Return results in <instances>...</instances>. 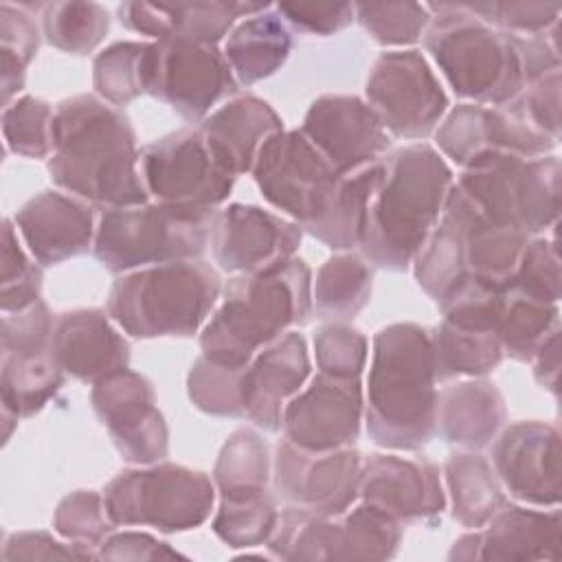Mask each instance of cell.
I'll return each mask as SVG.
<instances>
[{"label":"cell","mask_w":562,"mask_h":562,"mask_svg":"<svg viewBox=\"0 0 562 562\" xmlns=\"http://www.w3.org/2000/svg\"><path fill=\"white\" fill-rule=\"evenodd\" d=\"M428 331L437 382L454 378H485L505 358L496 331L465 329L443 318Z\"/></svg>","instance_id":"35"},{"label":"cell","mask_w":562,"mask_h":562,"mask_svg":"<svg viewBox=\"0 0 562 562\" xmlns=\"http://www.w3.org/2000/svg\"><path fill=\"white\" fill-rule=\"evenodd\" d=\"M358 498L400 525L432 522L448 505L439 468L426 457H362Z\"/></svg>","instance_id":"21"},{"label":"cell","mask_w":562,"mask_h":562,"mask_svg":"<svg viewBox=\"0 0 562 562\" xmlns=\"http://www.w3.org/2000/svg\"><path fill=\"white\" fill-rule=\"evenodd\" d=\"M382 176V160L340 178L325 213L307 231L331 250L360 248L367 209Z\"/></svg>","instance_id":"33"},{"label":"cell","mask_w":562,"mask_h":562,"mask_svg":"<svg viewBox=\"0 0 562 562\" xmlns=\"http://www.w3.org/2000/svg\"><path fill=\"white\" fill-rule=\"evenodd\" d=\"M277 501V494L270 490L252 496H220L211 529L231 549L266 544L281 512Z\"/></svg>","instance_id":"41"},{"label":"cell","mask_w":562,"mask_h":562,"mask_svg":"<svg viewBox=\"0 0 562 562\" xmlns=\"http://www.w3.org/2000/svg\"><path fill=\"white\" fill-rule=\"evenodd\" d=\"M437 373L430 331L391 323L375 331L364 386L369 439L386 450L417 452L437 435Z\"/></svg>","instance_id":"2"},{"label":"cell","mask_w":562,"mask_h":562,"mask_svg":"<svg viewBox=\"0 0 562 562\" xmlns=\"http://www.w3.org/2000/svg\"><path fill=\"white\" fill-rule=\"evenodd\" d=\"M443 479L452 518L465 529H483L507 503L505 487L492 461L479 450L452 452L446 459Z\"/></svg>","instance_id":"31"},{"label":"cell","mask_w":562,"mask_h":562,"mask_svg":"<svg viewBox=\"0 0 562 562\" xmlns=\"http://www.w3.org/2000/svg\"><path fill=\"white\" fill-rule=\"evenodd\" d=\"M505 303L507 290L470 279L463 285H459L452 294H448L439 303V310L443 321L457 327L496 331Z\"/></svg>","instance_id":"50"},{"label":"cell","mask_w":562,"mask_h":562,"mask_svg":"<svg viewBox=\"0 0 562 562\" xmlns=\"http://www.w3.org/2000/svg\"><path fill=\"white\" fill-rule=\"evenodd\" d=\"M356 20L380 46L402 50L415 44L430 24V11L419 2H358Z\"/></svg>","instance_id":"46"},{"label":"cell","mask_w":562,"mask_h":562,"mask_svg":"<svg viewBox=\"0 0 562 562\" xmlns=\"http://www.w3.org/2000/svg\"><path fill=\"white\" fill-rule=\"evenodd\" d=\"M215 213L162 202L105 209L97 220L92 252L114 274L202 259L211 244Z\"/></svg>","instance_id":"7"},{"label":"cell","mask_w":562,"mask_h":562,"mask_svg":"<svg viewBox=\"0 0 562 562\" xmlns=\"http://www.w3.org/2000/svg\"><path fill=\"white\" fill-rule=\"evenodd\" d=\"M312 316V270L294 257L257 274H235L202 327L204 356L244 367L252 356Z\"/></svg>","instance_id":"4"},{"label":"cell","mask_w":562,"mask_h":562,"mask_svg":"<svg viewBox=\"0 0 562 562\" xmlns=\"http://www.w3.org/2000/svg\"><path fill=\"white\" fill-rule=\"evenodd\" d=\"M42 266L22 246L20 233L13 220L2 222V283L0 307L2 314L24 310L40 301L42 292Z\"/></svg>","instance_id":"47"},{"label":"cell","mask_w":562,"mask_h":562,"mask_svg":"<svg viewBox=\"0 0 562 562\" xmlns=\"http://www.w3.org/2000/svg\"><path fill=\"white\" fill-rule=\"evenodd\" d=\"M560 327V307L507 290V303L496 325L503 353L516 362H531L538 347Z\"/></svg>","instance_id":"39"},{"label":"cell","mask_w":562,"mask_h":562,"mask_svg":"<svg viewBox=\"0 0 562 562\" xmlns=\"http://www.w3.org/2000/svg\"><path fill=\"white\" fill-rule=\"evenodd\" d=\"M274 9L288 26L321 37L340 33L356 20L351 2H279Z\"/></svg>","instance_id":"54"},{"label":"cell","mask_w":562,"mask_h":562,"mask_svg":"<svg viewBox=\"0 0 562 562\" xmlns=\"http://www.w3.org/2000/svg\"><path fill=\"white\" fill-rule=\"evenodd\" d=\"M237 90L239 83L220 46L187 40L147 44L145 94L162 101L184 121L202 123Z\"/></svg>","instance_id":"10"},{"label":"cell","mask_w":562,"mask_h":562,"mask_svg":"<svg viewBox=\"0 0 562 562\" xmlns=\"http://www.w3.org/2000/svg\"><path fill=\"white\" fill-rule=\"evenodd\" d=\"M292 31L272 4L239 20L224 40L222 53L237 83L248 88L281 70L292 53Z\"/></svg>","instance_id":"30"},{"label":"cell","mask_w":562,"mask_h":562,"mask_svg":"<svg viewBox=\"0 0 562 562\" xmlns=\"http://www.w3.org/2000/svg\"><path fill=\"white\" fill-rule=\"evenodd\" d=\"M402 527L395 518L360 501L336 516L331 562L391 560L397 555Z\"/></svg>","instance_id":"37"},{"label":"cell","mask_w":562,"mask_h":562,"mask_svg":"<svg viewBox=\"0 0 562 562\" xmlns=\"http://www.w3.org/2000/svg\"><path fill=\"white\" fill-rule=\"evenodd\" d=\"M13 224L40 266H57L86 255L94 246L97 217L92 204L66 191L46 189L26 200Z\"/></svg>","instance_id":"22"},{"label":"cell","mask_w":562,"mask_h":562,"mask_svg":"<svg viewBox=\"0 0 562 562\" xmlns=\"http://www.w3.org/2000/svg\"><path fill=\"white\" fill-rule=\"evenodd\" d=\"M116 323L97 307H81L55 316L50 353L66 375L94 384L130 364V342Z\"/></svg>","instance_id":"25"},{"label":"cell","mask_w":562,"mask_h":562,"mask_svg":"<svg viewBox=\"0 0 562 562\" xmlns=\"http://www.w3.org/2000/svg\"><path fill=\"white\" fill-rule=\"evenodd\" d=\"M220 165L237 180L250 173L263 143L283 130L277 110L257 94H235L200 125Z\"/></svg>","instance_id":"27"},{"label":"cell","mask_w":562,"mask_h":562,"mask_svg":"<svg viewBox=\"0 0 562 562\" xmlns=\"http://www.w3.org/2000/svg\"><path fill=\"white\" fill-rule=\"evenodd\" d=\"M364 101L389 136L417 143L435 134L450 105L439 77L417 48L382 53L369 70Z\"/></svg>","instance_id":"12"},{"label":"cell","mask_w":562,"mask_h":562,"mask_svg":"<svg viewBox=\"0 0 562 562\" xmlns=\"http://www.w3.org/2000/svg\"><path fill=\"white\" fill-rule=\"evenodd\" d=\"M487 26L512 35L544 33L560 22L558 2H463Z\"/></svg>","instance_id":"51"},{"label":"cell","mask_w":562,"mask_h":562,"mask_svg":"<svg viewBox=\"0 0 562 562\" xmlns=\"http://www.w3.org/2000/svg\"><path fill=\"white\" fill-rule=\"evenodd\" d=\"M454 187L492 222L536 237L558 224L560 158L512 154L483 158L454 178Z\"/></svg>","instance_id":"8"},{"label":"cell","mask_w":562,"mask_h":562,"mask_svg":"<svg viewBox=\"0 0 562 562\" xmlns=\"http://www.w3.org/2000/svg\"><path fill=\"white\" fill-rule=\"evenodd\" d=\"M220 272L202 261H171L121 274L108 296L110 318L132 338H191L222 296Z\"/></svg>","instance_id":"6"},{"label":"cell","mask_w":562,"mask_h":562,"mask_svg":"<svg viewBox=\"0 0 562 562\" xmlns=\"http://www.w3.org/2000/svg\"><path fill=\"white\" fill-rule=\"evenodd\" d=\"M492 446V465L505 492L533 507H558L562 494L560 430L540 419L503 426Z\"/></svg>","instance_id":"19"},{"label":"cell","mask_w":562,"mask_h":562,"mask_svg":"<svg viewBox=\"0 0 562 562\" xmlns=\"http://www.w3.org/2000/svg\"><path fill=\"white\" fill-rule=\"evenodd\" d=\"M272 457L268 441L252 428H237L220 448L213 483L220 496H252L268 490Z\"/></svg>","instance_id":"36"},{"label":"cell","mask_w":562,"mask_h":562,"mask_svg":"<svg viewBox=\"0 0 562 562\" xmlns=\"http://www.w3.org/2000/svg\"><path fill=\"white\" fill-rule=\"evenodd\" d=\"M301 132L342 176L389 154L391 136L373 108L356 94H323L303 116Z\"/></svg>","instance_id":"20"},{"label":"cell","mask_w":562,"mask_h":562,"mask_svg":"<svg viewBox=\"0 0 562 562\" xmlns=\"http://www.w3.org/2000/svg\"><path fill=\"white\" fill-rule=\"evenodd\" d=\"M507 422L503 393L485 378H468L437 393V435L463 450H483Z\"/></svg>","instance_id":"28"},{"label":"cell","mask_w":562,"mask_h":562,"mask_svg":"<svg viewBox=\"0 0 562 562\" xmlns=\"http://www.w3.org/2000/svg\"><path fill=\"white\" fill-rule=\"evenodd\" d=\"M443 215L457 226L470 279L509 290L529 237L485 217L454 184L446 200Z\"/></svg>","instance_id":"26"},{"label":"cell","mask_w":562,"mask_h":562,"mask_svg":"<svg viewBox=\"0 0 562 562\" xmlns=\"http://www.w3.org/2000/svg\"><path fill=\"white\" fill-rule=\"evenodd\" d=\"M92 560L70 542L53 538L48 531H15L4 538L2 560Z\"/></svg>","instance_id":"55"},{"label":"cell","mask_w":562,"mask_h":562,"mask_svg":"<svg viewBox=\"0 0 562 562\" xmlns=\"http://www.w3.org/2000/svg\"><path fill=\"white\" fill-rule=\"evenodd\" d=\"M303 231L288 217L257 204L233 202L215 213L211 252L228 274H257L274 270L296 257Z\"/></svg>","instance_id":"17"},{"label":"cell","mask_w":562,"mask_h":562,"mask_svg":"<svg viewBox=\"0 0 562 562\" xmlns=\"http://www.w3.org/2000/svg\"><path fill=\"white\" fill-rule=\"evenodd\" d=\"M103 501L116 527H154L176 533L209 520L215 483L200 470L158 461L119 472L103 487Z\"/></svg>","instance_id":"9"},{"label":"cell","mask_w":562,"mask_h":562,"mask_svg":"<svg viewBox=\"0 0 562 562\" xmlns=\"http://www.w3.org/2000/svg\"><path fill=\"white\" fill-rule=\"evenodd\" d=\"M114 522L108 516L103 494L92 490H77L64 496L53 514L55 533L97 558V549L114 531Z\"/></svg>","instance_id":"45"},{"label":"cell","mask_w":562,"mask_h":562,"mask_svg":"<svg viewBox=\"0 0 562 562\" xmlns=\"http://www.w3.org/2000/svg\"><path fill=\"white\" fill-rule=\"evenodd\" d=\"M373 266L353 250L331 255L312 281V314L323 323H349L369 303Z\"/></svg>","instance_id":"32"},{"label":"cell","mask_w":562,"mask_h":562,"mask_svg":"<svg viewBox=\"0 0 562 562\" xmlns=\"http://www.w3.org/2000/svg\"><path fill=\"white\" fill-rule=\"evenodd\" d=\"M184 558L180 551L169 547L143 531H119L110 533L105 542L97 549V560H176Z\"/></svg>","instance_id":"56"},{"label":"cell","mask_w":562,"mask_h":562,"mask_svg":"<svg viewBox=\"0 0 562 562\" xmlns=\"http://www.w3.org/2000/svg\"><path fill=\"white\" fill-rule=\"evenodd\" d=\"M562 544L560 509H529L505 503L479 529V560L558 562Z\"/></svg>","instance_id":"29"},{"label":"cell","mask_w":562,"mask_h":562,"mask_svg":"<svg viewBox=\"0 0 562 562\" xmlns=\"http://www.w3.org/2000/svg\"><path fill=\"white\" fill-rule=\"evenodd\" d=\"M55 108L33 94H22L2 108V136L7 151L33 160L50 158Z\"/></svg>","instance_id":"44"},{"label":"cell","mask_w":562,"mask_h":562,"mask_svg":"<svg viewBox=\"0 0 562 562\" xmlns=\"http://www.w3.org/2000/svg\"><path fill=\"white\" fill-rule=\"evenodd\" d=\"M64 378L50 351L0 353V404L20 419L33 417L57 395Z\"/></svg>","instance_id":"34"},{"label":"cell","mask_w":562,"mask_h":562,"mask_svg":"<svg viewBox=\"0 0 562 562\" xmlns=\"http://www.w3.org/2000/svg\"><path fill=\"white\" fill-rule=\"evenodd\" d=\"M318 373L360 378L367 364V338L349 323H323L312 338Z\"/></svg>","instance_id":"49"},{"label":"cell","mask_w":562,"mask_h":562,"mask_svg":"<svg viewBox=\"0 0 562 562\" xmlns=\"http://www.w3.org/2000/svg\"><path fill=\"white\" fill-rule=\"evenodd\" d=\"M509 290L540 303H560L562 279L555 237H529L520 252L518 268L514 272Z\"/></svg>","instance_id":"48"},{"label":"cell","mask_w":562,"mask_h":562,"mask_svg":"<svg viewBox=\"0 0 562 562\" xmlns=\"http://www.w3.org/2000/svg\"><path fill=\"white\" fill-rule=\"evenodd\" d=\"M48 173L61 191L101 211L149 202L136 132L121 108L97 94H75L55 105Z\"/></svg>","instance_id":"1"},{"label":"cell","mask_w":562,"mask_h":562,"mask_svg":"<svg viewBox=\"0 0 562 562\" xmlns=\"http://www.w3.org/2000/svg\"><path fill=\"white\" fill-rule=\"evenodd\" d=\"M362 454L349 446L314 452L285 437L272 457V487L285 505L321 514H345L358 501Z\"/></svg>","instance_id":"14"},{"label":"cell","mask_w":562,"mask_h":562,"mask_svg":"<svg viewBox=\"0 0 562 562\" xmlns=\"http://www.w3.org/2000/svg\"><path fill=\"white\" fill-rule=\"evenodd\" d=\"M149 42H114L92 59V88L99 99L123 108L145 94V53Z\"/></svg>","instance_id":"42"},{"label":"cell","mask_w":562,"mask_h":562,"mask_svg":"<svg viewBox=\"0 0 562 562\" xmlns=\"http://www.w3.org/2000/svg\"><path fill=\"white\" fill-rule=\"evenodd\" d=\"M536 382L558 397L560 391V327L538 347L531 358Z\"/></svg>","instance_id":"57"},{"label":"cell","mask_w":562,"mask_h":562,"mask_svg":"<svg viewBox=\"0 0 562 562\" xmlns=\"http://www.w3.org/2000/svg\"><path fill=\"white\" fill-rule=\"evenodd\" d=\"M454 173L428 143H411L382 158L371 195L360 252L382 270L404 272L439 222Z\"/></svg>","instance_id":"3"},{"label":"cell","mask_w":562,"mask_h":562,"mask_svg":"<svg viewBox=\"0 0 562 562\" xmlns=\"http://www.w3.org/2000/svg\"><path fill=\"white\" fill-rule=\"evenodd\" d=\"M42 31L20 2L0 4V94L7 108L24 88L26 68L40 50Z\"/></svg>","instance_id":"40"},{"label":"cell","mask_w":562,"mask_h":562,"mask_svg":"<svg viewBox=\"0 0 562 562\" xmlns=\"http://www.w3.org/2000/svg\"><path fill=\"white\" fill-rule=\"evenodd\" d=\"M250 173L263 200L303 233L321 220L342 178L301 130H281L270 136Z\"/></svg>","instance_id":"11"},{"label":"cell","mask_w":562,"mask_h":562,"mask_svg":"<svg viewBox=\"0 0 562 562\" xmlns=\"http://www.w3.org/2000/svg\"><path fill=\"white\" fill-rule=\"evenodd\" d=\"M439 154L461 169L501 154L538 158L549 156L558 143L527 125L507 105L492 108L479 103H459L446 112L435 130Z\"/></svg>","instance_id":"16"},{"label":"cell","mask_w":562,"mask_h":562,"mask_svg":"<svg viewBox=\"0 0 562 562\" xmlns=\"http://www.w3.org/2000/svg\"><path fill=\"white\" fill-rule=\"evenodd\" d=\"M448 560H465V562L479 560V529L457 538L448 551Z\"/></svg>","instance_id":"58"},{"label":"cell","mask_w":562,"mask_h":562,"mask_svg":"<svg viewBox=\"0 0 562 562\" xmlns=\"http://www.w3.org/2000/svg\"><path fill=\"white\" fill-rule=\"evenodd\" d=\"M55 316L40 299L33 305L2 314L0 353H35L50 351Z\"/></svg>","instance_id":"52"},{"label":"cell","mask_w":562,"mask_h":562,"mask_svg":"<svg viewBox=\"0 0 562 562\" xmlns=\"http://www.w3.org/2000/svg\"><path fill=\"white\" fill-rule=\"evenodd\" d=\"M364 422L360 378L316 373L283 408L281 430L299 448L325 452L356 443Z\"/></svg>","instance_id":"18"},{"label":"cell","mask_w":562,"mask_h":562,"mask_svg":"<svg viewBox=\"0 0 562 562\" xmlns=\"http://www.w3.org/2000/svg\"><path fill=\"white\" fill-rule=\"evenodd\" d=\"M310 371L307 340L294 329L259 349L244 369L246 419L266 432H279L283 408L303 389Z\"/></svg>","instance_id":"23"},{"label":"cell","mask_w":562,"mask_h":562,"mask_svg":"<svg viewBox=\"0 0 562 562\" xmlns=\"http://www.w3.org/2000/svg\"><path fill=\"white\" fill-rule=\"evenodd\" d=\"M40 18L44 40L70 55L92 53L110 31V13L99 2H46Z\"/></svg>","instance_id":"38"},{"label":"cell","mask_w":562,"mask_h":562,"mask_svg":"<svg viewBox=\"0 0 562 562\" xmlns=\"http://www.w3.org/2000/svg\"><path fill=\"white\" fill-rule=\"evenodd\" d=\"M244 367L198 356L187 375L191 404L213 417L246 419L244 413Z\"/></svg>","instance_id":"43"},{"label":"cell","mask_w":562,"mask_h":562,"mask_svg":"<svg viewBox=\"0 0 562 562\" xmlns=\"http://www.w3.org/2000/svg\"><path fill=\"white\" fill-rule=\"evenodd\" d=\"M140 176L156 202L198 211H217L235 184L200 127H182L145 145Z\"/></svg>","instance_id":"13"},{"label":"cell","mask_w":562,"mask_h":562,"mask_svg":"<svg viewBox=\"0 0 562 562\" xmlns=\"http://www.w3.org/2000/svg\"><path fill=\"white\" fill-rule=\"evenodd\" d=\"M426 7L432 15L424 33L426 53L459 99L501 108L525 90L518 35L487 26L463 2Z\"/></svg>","instance_id":"5"},{"label":"cell","mask_w":562,"mask_h":562,"mask_svg":"<svg viewBox=\"0 0 562 562\" xmlns=\"http://www.w3.org/2000/svg\"><path fill=\"white\" fill-rule=\"evenodd\" d=\"M90 404L123 461L149 465L169 454V428L156 404L154 384L145 375L123 369L94 382Z\"/></svg>","instance_id":"15"},{"label":"cell","mask_w":562,"mask_h":562,"mask_svg":"<svg viewBox=\"0 0 562 562\" xmlns=\"http://www.w3.org/2000/svg\"><path fill=\"white\" fill-rule=\"evenodd\" d=\"M272 7L270 2H233V0H191L173 4L121 2L119 22L138 35L158 40H187L220 46L239 18L255 15Z\"/></svg>","instance_id":"24"},{"label":"cell","mask_w":562,"mask_h":562,"mask_svg":"<svg viewBox=\"0 0 562 562\" xmlns=\"http://www.w3.org/2000/svg\"><path fill=\"white\" fill-rule=\"evenodd\" d=\"M560 70H553L531 83L507 103L512 112H516L527 125L538 130L540 134L560 140Z\"/></svg>","instance_id":"53"}]
</instances>
